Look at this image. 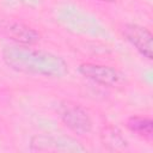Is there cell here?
<instances>
[{
  "mask_svg": "<svg viewBox=\"0 0 153 153\" xmlns=\"http://www.w3.org/2000/svg\"><path fill=\"white\" fill-rule=\"evenodd\" d=\"M5 62L13 69L48 76H60L67 71V66L59 56L44 51H37L22 47L6 48L2 51Z\"/></svg>",
  "mask_w": 153,
  "mask_h": 153,
  "instance_id": "6da1fadb",
  "label": "cell"
},
{
  "mask_svg": "<svg viewBox=\"0 0 153 153\" xmlns=\"http://www.w3.org/2000/svg\"><path fill=\"white\" fill-rule=\"evenodd\" d=\"M57 112L62 122L78 135H84L92 129V121L88 114L79 104L63 100L59 104Z\"/></svg>",
  "mask_w": 153,
  "mask_h": 153,
  "instance_id": "7a4b0ae2",
  "label": "cell"
},
{
  "mask_svg": "<svg viewBox=\"0 0 153 153\" xmlns=\"http://www.w3.org/2000/svg\"><path fill=\"white\" fill-rule=\"evenodd\" d=\"M126 39L146 59L153 56V35L148 29L137 24H124L121 29Z\"/></svg>",
  "mask_w": 153,
  "mask_h": 153,
  "instance_id": "3957f363",
  "label": "cell"
},
{
  "mask_svg": "<svg viewBox=\"0 0 153 153\" xmlns=\"http://www.w3.org/2000/svg\"><path fill=\"white\" fill-rule=\"evenodd\" d=\"M80 73L87 79L100 84L103 86H115L121 80V74L112 67L96 65V63H82L79 67Z\"/></svg>",
  "mask_w": 153,
  "mask_h": 153,
  "instance_id": "277c9868",
  "label": "cell"
},
{
  "mask_svg": "<svg viewBox=\"0 0 153 153\" xmlns=\"http://www.w3.org/2000/svg\"><path fill=\"white\" fill-rule=\"evenodd\" d=\"M5 31L11 39L23 44H33L39 39V33L37 31L22 23H11L6 26Z\"/></svg>",
  "mask_w": 153,
  "mask_h": 153,
  "instance_id": "5b68a950",
  "label": "cell"
},
{
  "mask_svg": "<svg viewBox=\"0 0 153 153\" xmlns=\"http://www.w3.org/2000/svg\"><path fill=\"white\" fill-rule=\"evenodd\" d=\"M127 127L136 133L137 135L147 139V140H152L153 136V122L149 118L146 117H130L127 121Z\"/></svg>",
  "mask_w": 153,
  "mask_h": 153,
  "instance_id": "8992f818",
  "label": "cell"
},
{
  "mask_svg": "<svg viewBox=\"0 0 153 153\" xmlns=\"http://www.w3.org/2000/svg\"><path fill=\"white\" fill-rule=\"evenodd\" d=\"M100 1H108V2H111V1H116V0H100Z\"/></svg>",
  "mask_w": 153,
  "mask_h": 153,
  "instance_id": "52a82bcc",
  "label": "cell"
}]
</instances>
